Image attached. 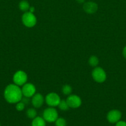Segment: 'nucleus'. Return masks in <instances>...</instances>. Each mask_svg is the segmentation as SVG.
<instances>
[{
	"label": "nucleus",
	"mask_w": 126,
	"mask_h": 126,
	"mask_svg": "<svg viewBox=\"0 0 126 126\" xmlns=\"http://www.w3.org/2000/svg\"><path fill=\"white\" fill-rule=\"evenodd\" d=\"M4 97L7 103L16 104L21 101L23 97L22 90L15 84L7 85L4 91Z\"/></svg>",
	"instance_id": "f257e3e1"
},
{
	"label": "nucleus",
	"mask_w": 126,
	"mask_h": 126,
	"mask_svg": "<svg viewBox=\"0 0 126 126\" xmlns=\"http://www.w3.org/2000/svg\"><path fill=\"white\" fill-rule=\"evenodd\" d=\"M37 17L33 13L27 12H24L22 16V22L23 25L28 28H32L37 24Z\"/></svg>",
	"instance_id": "f03ea898"
},
{
	"label": "nucleus",
	"mask_w": 126,
	"mask_h": 126,
	"mask_svg": "<svg viewBox=\"0 0 126 126\" xmlns=\"http://www.w3.org/2000/svg\"><path fill=\"white\" fill-rule=\"evenodd\" d=\"M91 76L94 81L98 83H103L106 80L107 75L105 70L100 66L94 68L91 72Z\"/></svg>",
	"instance_id": "7ed1b4c3"
},
{
	"label": "nucleus",
	"mask_w": 126,
	"mask_h": 126,
	"mask_svg": "<svg viewBox=\"0 0 126 126\" xmlns=\"http://www.w3.org/2000/svg\"><path fill=\"white\" fill-rule=\"evenodd\" d=\"M43 118L48 123H53L58 118V113L54 108L49 107L43 111Z\"/></svg>",
	"instance_id": "20e7f679"
},
{
	"label": "nucleus",
	"mask_w": 126,
	"mask_h": 126,
	"mask_svg": "<svg viewBox=\"0 0 126 126\" xmlns=\"http://www.w3.org/2000/svg\"><path fill=\"white\" fill-rule=\"evenodd\" d=\"M28 76L27 73L22 70H18L14 73L13 76V82L18 86L24 85L27 82Z\"/></svg>",
	"instance_id": "39448f33"
},
{
	"label": "nucleus",
	"mask_w": 126,
	"mask_h": 126,
	"mask_svg": "<svg viewBox=\"0 0 126 126\" xmlns=\"http://www.w3.org/2000/svg\"><path fill=\"white\" fill-rule=\"evenodd\" d=\"M60 101V97L55 92H50L45 97V102L50 107H58Z\"/></svg>",
	"instance_id": "423d86ee"
},
{
	"label": "nucleus",
	"mask_w": 126,
	"mask_h": 126,
	"mask_svg": "<svg viewBox=\"0 0 126 126\" xmlns=\"http://www.w3.org/2000/svg\"><path fill=\"white\" fill-rule=\"evenodd\" d=\"M69 108H77L81 106L82 100L79 96L75 94H70L65 100Z\"/></svg>",
	"instance_id": "0eeeda50"
},
{
	"label": "nucleus",
	"mask_w": 126,
	"mask_h": 126,
	"mask_svg": "<svg viewBox=\"0 0 126 126\" xmlns=\"http://www.w3.org/2000/svg\"><path fill=\"white\" fill-rule=\"evenodd\" d=\"M21 90L23 97H28V98L32 97L36 93L35 86L33 84L29 82L28 83L26 82L24 85H23Z\"/></svg>",
	"instance_id": "6e6552de"
},
{
	"label": "nucleus",
	"mask_w": 126,
	"mask_h": 126,
	"mask_svg": "<svg viewBox=\"0 0 126 126\" xmlns=\"http://www.w3.org/2000/svg\"><path fill=\"white\" fill-rule=\"evenodd\" d=\"M122 113L118 110H112L107 114V120L112 124H116L117 121L121 120Z\"/></svg>",
	"instance_id": "1a4fd4ad"
},
{
	"label": "nucleus",
	"mask_w": 126,
	"mask_h": 126,
	"mask_svg": "<svg viewBox=\"0 0 126 126\" xmlns=\"http://www.w3.org/2000/svg\"><path fill=\"white\" fill-rule=\"evenodd\" d=\"M83 9L86 13L88 14H93L98 11V6L96 2L93 1H88L84 3Z\"/></svg>",
	"instance_id": "9d476101"
},
{
	"label": "nucleus",
	"mask_w": 126,
	"mask_h": 126,
	"mask_svg": "<svg viewBox=\"0 0 126 126\" xmlns=\"http://www.w3.org/2000/svg\"><path fill=\"white\" fill-rule=\"evenodd\" d=\"M44 98L43 96L40 93H35L34 95L32 97L31 102L33 107L36 108H39L42 107L44 103Z\"/></svg>",
	"instance_id": "9b49d317"
},
{
	"label": "nucleus",
	"mask_w": 126,
	"mask_h": 126,
	"mask_svg": "<svg viewBox=\"0 0 126 126\" xmlns=\"http://www.w3.org/2000/svg\"><path fill=\"white\" fill-rule=\"evenodd\" d=\"M32 126H46V121L43 118L37 116L33 119L32 122Z\"/></svg>",
	"instance_id": "f8f14e48"
},
{
	"label": "nucleus",
	"mask_w": 126,
	"mask_h": 126,
	"mask_svg": "<svg viewBox=\"0 0 126 126\" xmlns=\"http://www.w3.org/2000/svg\"><path fill=\"white\" fill-rule=\"evenodd\" d=\"M30 7V6L29 2L26 0H22L19 4V8L20 9L21 11L24 12L28 11Z\"/></svg>",
	"instance_id": "ddd939ff"
},
{
	"label": "nucleus",
	"mask_w": 126,
	"mask_h": 126,
	"mask_svg": "<svg viewBox=\"0 0 126 126\" xmlns=\"http://www.w3.org/2000/svg\"><path fill=\"white\" fill-rule=\"evenodd\" d=\"M88 63L92 67H96L99 63V59L95 55H91L88 59Z\"/></svg>",
	"instance_id": "4468645a"
},
{
	"label": "nucleus",
	"mask_w": 126,
	"mask_h": 126,
	"mask_svg": "<svg viewBox=\"0 0 126 126\" xmlns=\"http://www.w3.org/2000/svg\"><path fill=\"white\" fill-rule=\"evenodd\" d=\"M26 115L28 118L33 119L37 117V112L34 108H29L26 111Z\"/></svg>",
	"instance_id": "2eb2a0df"
},
{
	"label": "nucleus",
	"mask_w": 126,
	"mask_h": 126,
	"mask_svg": "<svg viewBox=\"0 0 126 126\" xmlns=\"http://www.w3.org/2000/svg\"><path fill=\"white\" fill-rule=\"evenodd\" d=\"M72 92V88L69 84H65L62 87V92L65 95H69Z\"/></svg>",
	"instance_id": "dca6fc26"
},
{
	"label": "nucleus",
	"mask_w": 126,
	"mask_h": 126,
	"mask_svg": "<svg viewBox=\"0 0 126 126\" xmlns=\"http://www.w3.org/2000/svg\"><path fill=\"white\" fill-rule=\"evenodd\" d=\"M58 107L62 111H67L69 109V107L66 100H61Z\"/></svg>",
	"instance_id": "f3484780"
},
{
	"label": "nucleus",
	"mask_w": 126,
	"mask_h": 126,
	"mask_svg": "<svg viewBox=\"0 0 126 126\" xmlns=\"http://www.w3.org/2000/svg\"><path fill=\"white\" fill-rule=\"evenodd\" d=\"M66 121L63 118H58L55 121L56 126H66Z\"/></svg>",
	"instance_id": "a211bd4d"
},
{
	"label": "nucleus",
	"mask_w": 126,
	"mask_h": 126,
	"mask_svg": "<svg viewBox=\"0 0 126 126\" xmlns=\"http://www.w3.org/2000/svg\"><path fill=\"white\" fill-rule=\"evenodd\" d=\"M25 107V105L22 101H20L18 103H16V108L17 110V111H23L24 110Z\"/></svg>",
	"instance_id": "6ab92c4d"
},
{
	"label": "nucleus",
	"mask_w": 126,
	"mask_h": 126,
	"mask_svg": "<svg viewBox=\"0 0 126 126\" xmlns=\"http://www.w3.org/2000/svg\"><path fill=\"white\" fill-rule=\"evenodd\" d=\"M115 126H126V122L124 121L119 120L116 123Z\"/></svg>",
	"instance_id": "aec40b11"
},
{
	"label": "nucleus",
	"mask_w": 126,
	"mask_h": 126,
	"mask_svg": "<svg viewBox=\"0 0 126 126\" xmlns=\"http://www.w3.org/2000/svg\"><path fill=\"white\" fill-rule=\"evenodd\" d=\"M122 55H123L124 59L126 60V46H125L122 50Z\"/></svg>",
	"instance_id": "412c9836"
},
{
	"label": "nucleus",
	"mask_w": 126,
	"mask_h": 126,
	"mask_svg": "<svg viewBox=\"0 0 126 126\" xmlns=\"http://www.w3.org/2000/svg\"><path fill=\"white\" fill-rule=\"evenodd\" d=\"M28 12H31V13H34L35 7H33V6H30L29 8V10H28Z\"/></svg>",
	"instance_id": "4be33fe9"
},
{
	"label": "nucleus",
	"mask_w": 126,
	"mask_h": 126,
	"mask_svg": "<svg viewBox=\"0 0 126 126\" xmlns=\"http://www.w3.org/2000/svg\"><path fill=\"white\" fill-rule=\"evenodd\" d=\"M75 1L79 4H83L85 2V0H75Z\"/></svg>",
	"instance_id": "5701e85b"
},
{
	"label": "nucleus",
	"mask_w": 126,
	"mask_h": 126,
	"mask_svg": "<svg viewBox=\"0 0 126 126\" xmlns=\"http://www.w3.org/2000/svg\"><path fill=\"white\" fill-rule=\"evenodd\" d=\"M0 126H1V123H0Z\"/></svg>",
	"instance_id": "b1692460"
}]
</instances>
